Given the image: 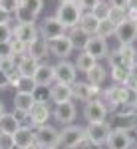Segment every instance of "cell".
Listing matches in <instances>:
<instances>
[{"label":"cell","mask_w":137,"mask_h":149,"mask_svg":"<svg viewBox=\"0 0 137 149\" xmlns=\"http://www.w3.org/2000/svg\"><path fill=\"white\" fill-rule=\"evenodd\" d=\"M81 14H83V10L80 8V4L78 2H70V4H60L58 6L56 18L64 24L66 30H72V28H76L80 24Z\"/></svg>","instance_id":"obj_1"},{"label":"cell","mask_w":137,"mask_h":149,"mask_svg":"<svg viewBox=\"0 0 137 149\" xmlns=\"http://www.w3.org/2000/svg\"><path fill=\"white\" fill-rule=\"evenodd\" d=\"M86 141V131L80 125H66L60 131V147L62 149H76Z\"/></svg>","instance_id":"obj_2"},{"label":"cell","mask_w":137,"mask_h":149,"mask_svg":"<svg viewBox=\"0 0 137 149\" xmlns=\"http://www.w3.org/2000/svg\"><path fill=\"white\" fill-rule=\"evenodd\" d=\"M86 131V139L91 145L102 147L103 143H107V137L111 133V123L107 121H99V123H88V127H83Z\"/></svg>","instance_id":"obj_3"},{"label":"cell","mask_w":137,"mask_h":149,"mask_svg":"<svg viewBox=\"0 0 137 149\" xmlns=\"http://www.w3.org/2000/svg\"><path fill=\"white\" fill-rule=\"evenodd\" d=\"M34 135H36V143L40 145V147H58V143H60V131H58L54 125H40L34 129Z\"/></svg>","instance_id":"obj_4"},{"label":"cell","mask_w":137,"mask_h":149,"mask_svg":"<svg viewBox=\"0 0 137 149\" xmlns=\"http://www.w3.org/2000/svg\"><path fill=\"white\" fill-rule=\"evenodd\" d=\"M38 34L46 40H54V38H60V36H66V28L56 16H46L40 24V28H38Z\"/></svg>","instance_id":"obj_5"},{"label":"cell","mask_w":137,"mask_h":149,"mask_svg":"<svg viewBox=\"0 0 137 149\" xmlns=\"http://www.w3.org/2000/svg\"><path fill=\"white\" fill-rule=\"evenodd\" d=\"M44 8V0H24L16 10V18L18 22H34V18L42 12Z\"/></svg>","instance_id":"obj_6"},{"label":"cell","mask_w":137,"mask_h":149,"mask_svg":"<svg viewBox=\"0 0 137 149\" xmlns=\"http://www.w3.org/2000/svg\"><path fill=\"white\" fill-rule=\"evenodd\" d=\"M76 76H78V70L76 66L68 62V60H60L56 66H54V80L58 84H66V86H72L76 81Z\"/></svg>","instance_id":"obj_7"},{"label":"cell","mask_w":137,"mask_h":149,"mask_svg":"<svg viewBox=\"0 0 137 149\" xmlns=\"http://www.w3.org/2000/svg\"><path fill=\"white\" fill-rule=\"evenodd\" d=\"M129 90L123 88V86H113V88H109V90H105V107L107 109H115L117 105H121V103H131L129 102Z\"/></svg>","instance_id":"obj_8"},{"label":"cell","mask_w":137,"mask_h":149,"mask_svg":"<svg viewBox=\"0 0 137 149\" xmlns=\"http://www.w3.org/2000/svg\"><path fill=\"white\" fill-rule=\"evenodd\" d=\"M107 111H109V109L105 107L103 102H99V100H91V102L86 103L83 117L88 119V123H99V121H105Z\"/></svg>","instance_id":"obj_9"},{"label":"cell","mask_w":137,"mask_h":149,"mask_svg":"<svg viewBox=\"0 0 137 149\" xmlns=\"http://www.w3.org/2000/svg\"><path fill=\"white\" fill-rule=\"evenodd\" d=\"M72 42H70L68 34L66 36H60V38H54V40H48V52L52 54V56L60 58V60H66V58L72 54Z\"/></svg>","instance_id":"obj_10"},{"label":"cell","mask_w":137,"mask_h":149,"mask_svg":"<svg viewBox=\"0 0 137 149\" xmlns=\"http://www.w3.org/2000/svg\"><path fill=\"white\" fill-rule=\"evenodd\" d=\"M12 34H14V38H16V40L24 42L26 46H28L30 42H34L36 38L40 36L34 22H18L14 28H12Z\"/></svg>","instance_id":"obj_11"},{"label":"cell","mask_w":137,"mask_h":149,"mask_svg":"<svg viewBox=\"0 0 137 149\" xmlns=\"http://www.w3.org/2000/svg\"><path fill=\"white\" fill-rule=\"evenodd\" d=\"M76 113H78V109H76V105H74L72 102L58 103L56 107L52 109L54 119L60 121V123H64V125H72V123H74V119H76Z\"/></svg>","instance_id":"obj_12"},{"label":"cell","mask_w":137,"mask_h":149,"mask_svg":"<svg viewBox=\"0 0 137 149\" xmlns=\"http://www.w3.org/2000/svg\"><path fill=\"white\" fill-rule=\"evenodd\" d=\"M115 38L119 40L121 46H131L133 42L137 40V26L135 22H121L119 26H115Z\"/></svg>","instance_id":"obj_13"},{"label":"cell","mask_w":137,"mask_h":149,"mask_svg":"<svg viewBox=\"0 0 137 149\" xmlns=\"http://www.w3.org/2000/svg\"><path fill=\"white\" fill-rule=\"evenodd\" d=\"M99 93V86H90L88 81H74L72 84V95L78 97L80 102H91Z\"/></svg>","instance_id":"obj_14"},{"label":"cell","mask_w":137,"mask_h":149,"mask_svg":"<svg viewBox=\"0 0 137 149\" xmlns=\"http://www.w3.org/2000/svg\"><path fill=\"white\" fill-rule=\"evenodd\" d=\"M131 133L125 129H111L107 137V149H131Z\"/></svg>","instance_id":"obj_15"},{"label":"cell","mask_w":137,"mask_h":149,"mask_svg":"<svg viewBox=\"0 0 137 149\" xmlns=\"http://www.w3.org/2000/svg\"><path fill=\"white\" fill-rule=\"evenodd\" d=\"M28 117H30L32 125H36V127L46 125V123H48V119L52 117V109H50V105H48L46 102H36L34 107L30 109Z\"/></svg>","instance_id":"obj_16"},{"label":"cell","mask_w":137,"mask_h":149,"mask_svg":"<svg viewBox=\"0 0 137 149\" xmlns=\"http://www.w3.org/2000/svg\"><path fill=\"white\" fill-rule=\"evenodd\" d=\"M83 52L90 54V56H93L95 60H102V58H107L109 48H107V42H105L103 38H99V36H90V40H88V44L83 48Z\"/></svg>","instance_id":"obj_17"},{"label":"cell","mask_w":137,"mask_h":149,"mask_svg":"<svg viewBox=\"0 0 137 149\" xmlns=\"http://www.w3.org/2000/svg\"><path fill=\"white\" fill-rule=\"evenodd\" d=\"M14 62H16V70H18V74L24 76V78H34L36 70L40 66V62L34 60L32 56H28V54H24L20 58H14Z\"/></svg>","instance_id":"obj_18"},{"label":"cell","mask_w":137,"mask_h":149,"mask_svg":"<svg viewBox=\"0 0 137 149\" xmlns=\"http://www.w3.org/2000/svg\"><path fill=\"white\" fill-rule=\"evenodd\" d=\"M48 95H50V100L56 103H64V102H72V86H66V84H54V86H50V90H48Z\"/></svg>","instance_id":"obj_19"},{"label":"cell","mask_w":137,"mask_h":149,"mask_svg":"<svg viewBox=\"0 0 137 149\" xmlns=\"http://www.w3.org/2000/svg\"><path fill=\"white\" fill-rule=\"evenodd\" d=\"M32 80H34V84L38 88H48V86H52V81H56L54 80V66H50V64H40Z\"/></svg>","instance_id":"obj_20"},{"label":"cell","mask_w":137,"mask_h":149,"mask_svg":"<svg viewBox=\"0 0 137 149\" xmlns=\"http://www.w3.org/2000/svg\"><path fill=\"white\" fill-rule=\"evenodd\" d=\"M36 102H38V100L34 97V93L16 92V95H14V109L20 111V113H24V115H28V113H30V109L34 107Z\"/></svg>","instance_id":"obj_21"},{"label":"cell","mask_w":137,"mask_h":149,"mask_svg":"<svg viewBox=\"0 0 137 149\" xmlns=\"http://www.w3.org/2000/svg\"><path fill=\"white\" fill-rule=\"evenodd\" d=\"M26 54L28 56H32L34 60H42V58L48 56V40L46 38H42V36H38L34 42H30L28 44V48H26Z\"/></svg>","instance_id":"obj_22"},{"label":"cell","mask_w":137,"mask_h":149,"mask_svg":"<svg viewBox=\"0 0 137 149\" xmlns=\"http://www.w3.org/2000/svg\"><path fill=\"white\" fill-rule=\"evenodd\" d=\"M14 143H16V147H20V149H26L28 145L36 143L34 129L32 127H26V125H20V129L14 133Z\"/></svg>","instance_id":"obj_23"},{"label":"cell","mask_w":137,"mask_h":149,"mask_svg":"<svg viewBox=\"0 0 137 149\" xmlns=\"http://www.w3.org/2000/svg\"><path fill=\"white\" fill-rule=\"evenodd\" d=\"M20 119L16 117L14 113H4L0 115V133H10V135H14L18 129H20Z\"/></svg>","instance_id":"obj_24"},{"label":"cell","mask_w":137,"mask_h":149,"mask_svg":"<svg viewBox=\"0 0 137 149\" xmlns=\"http://www.w3.org/2000/svg\"><path fill=\"white\" fill-rule=\"evenodd\" d=\"M97 18L91 14V12H83L80 18V24H78V28H81L83 32L88 36H95V30H97Z\"/></svg>","instance_id":"obj_25"},{"label":"cell","mask_w":137,"mask_h":149,"mask_svg":"<svg viewBox=\"0 0 137 149\" xmlns=\"http://www.w3.org/2000/svg\"><path fill=\"white\" fill-rule=\"evenodd\" d=\"M86 78H88V84H90V86H102L103 81H105V78H107V72H105L103 66L95 64V66L86 74Z\"/></svg>","instance_id":"obj_26"},{"label":"cell","mask_w":137,"mask_h":149,"mask_svg":"<svg viewBox=\"0 0 137 149\" xmlns=\"http://www.w3.org/2000/svg\"><path fill=\"white\" fill-rule=\"evenodd\" d=\"M68 38H70V42H72V46L78 48V50H83V48H86V44H88V40H90V36L86 34L81 28H78V26L70 30Z\"/></svg>","instance_id":"obj_27"},{"label":"cell","mask_w":137,"mask_h":149,"mask_svg":"<svg viewBox=\"0 0 137 149\" xmlns=\"http://www.w3.org/2000/svg\"><path fill=\"white\" fill-rule=\"evenodd\" d=\"M95 64H97V60H95L93 56L86 54V52H81L80 56H78V60H76V64H74V66H76V70H80L81 74H88Z\"/></svg>","instance_id":"obj_28"},{"label":"cell","mask_w":137,"mask_h":149,"mask_svg":"<svg viewBox=\"0 0 137 149\" xmlns=\"http://www.w3.org/2000/svg\"><path fill=\"white\" fill-rule=\"evenodd\" d=\"M95 36L99 38H109V36H115V24L111 20H99L97 22V30H95Z\"/></svg>","instance_id":"obj_29"},{"label":"cell","mask_w":137,"mask_h":149,"mask_svg":"<svg viewBox=\"0 0 137 149\" xmlns=\"http://www.w3.org/2000/svg\"><path fill=\"white\" fill-rule=\"evenodd\" d=\"M16 90L22 92V93H34L36 90H38V86L34 84L32 78H24V76H20V80H18V84H16Z\"/></svg>","instance_id":"obj_30"},{"label":"cell","mask_w":137,"mask_h":149,"mask_svg":"<svg viewBox=\"0 0 137 149\" xmlns=\"http://www.w3.org/2000/svg\"><path fill=\"white\" fill-rule=\"evenodd\" d=\"M117 52L123 56V60H125L127 66H131L133 62H137V50L133 48V44H131V46H121V44H119Z\"/></svg>","instance_id":"obj_31"},{"label":"cell","mask_w":137,"mask_h":149,"mask_svg":"<svg viewBox=\"0 0 137 149\" xmlns=\"http://www.w3.org/2000/svg\"><path fill=\"white\" fill-rule=\"evenodd\" d=\"M109 10H111V6H109L107 2H103V0H102V2L91 10V14H93L97 20H107V18H109Z\"/></svg>","instance_id":"obj_32"},{"label":"cell","mask_w":137,"mask_h":149,"mask_svg":"<svg viewBox=\"0 0 137 149\" xmlns=\"http://www.w3.org/2000/svg\"><path fill=\"white\" fill-rule=\"evenodd\" d=\"M127 78H129V68H111V80L117 86H123Z\"/></svg>","instance_id":"obj_33"},{"label":"cell","mask_w":137,"mask_h":149,"mask_svg":"<svg viewBox=\"0 0 137 149\" xmlns=\"http://www.w3.org/2000/svg\"><path fill=\"white\" fill-rule=\"evenodd\" d=\"M107 20H111L115 26H119L121 22H125V20H127V12L123 10V8H111V10H109V18H107Z\"/></svg>","instance_id":"obj_34"},{"label":"cell","mask_w":137,"mask_h":149,"mask_svg":"<svg viewBox=\"0 0 137 149\" xmlns=\"http://www.w3.org/2000/svg\"><path fill=\"white\" fill-rule=\"evenodd\" d=\"M10 48H12V58H20L26 54V44L24 42H20V40H16V38H12L10 40Z\"/></svg>","instance_id":"obj_35"},{"label":"cell","mask_w":137,"mask_h":149,"mask_svg":"<svg viewBox=\"0 0 137 149\" xmlns=\"http://www.w3.org/2000/svg\"><path fill=\"white\" fill-rule=\"evenodd\" d=\"M14 34H12V26L10 24H0V44H8Z\"/></svg>","instance_id":"obj_36"},{"label":"cell","mask_w":137,"mask_h":149,"mask_svg":"<svg viewBox=\"0 0 137 149\" xmlns=\"http://www.w3.org/2000/svg\"><path fill=\"white\" fill-rule=\"evenodd\" d=\"M16 143H14V135L10 133H0V149H14Z\"/></svg>","instance_id":"obj_37"},{"label":"cell","mask_w":137,"mask_h":149,"mask_svg":"<svg viewBox=\"0 0 137 149\" xmlns=\"http://www.w3.org/2000/svg\"><path fill=\"white\" fill-rule=\"evenodd\" d=\"M16 70V62H14V58H4V60H0V72H4V74H12Z\"/></svg>","instance_id":"obj_38"},{"label":"cell","mask_w":137,"mask_h":149,"mask_svg":"<svg viewBox=\"0 0 137 149\" xmlns=\"http://www.w3.org/2000/svg\"><path fill=\"white\" fill-rule=\"evenodd\" d=\"M18 6H20L18 0H0V8L6 10V12H10V14H16Z\"/></svg>","instance_id":"obj_39"},{"label":"cell","mask_w":137,"mask_h":149,"mask_svg":"<svg viewBox=\"0 0 137 149\" xmlns=\"http://www.w3.org/2000/svg\"><path fill=\"white\" fill-rule=\"evenodd\" d=\"M99 2H102V0H78V4H80V8L83 12H91Z\"/></svg>","instance_id":"obj_40"},{"label":"cell","mask_w":137,"mask_h":149,"mask_svg":"<svg viewBox=\"0 0 137 149\" xmlns=\"http://www.w3.org/2000/svg\"><path fill=\"white\" fill-rule=\"evenodd\" d=\"M4 58H12L10 42H8V44H0V60H4Z\"/></svg>","instance_id":"obj_41"},{"label":"cell","mask_w":137,"mask_h":149,"mask_svg":"<svg viewBox=\"0 0 137 149\" xmlns=\"http://www.w3.org/2000/svg\"><path fill=\"white\" fill-rule=\"evenodd\" d=\"M127 2H129V0H109L107 4H109L111 8H123V10H127Z\"/></svg>","instance_id":"obj_42"},{"label":"cell","mask_w":137,"mask_h":149,"mask_svg":"<svg viewBox=\"0 0 137 149\" xmlns=\"http://www.w3.org/2000/svg\"><path fill=\"white\" fill-rule=\"evenodd\" d=\"M12 16H14V14H10V12H6V10L0 8V24H10Z\"/></svg>","instance_id":"obj_43"},{"label":"cell","mask_w":137,"mask_h":149,"mask_svg":"<svg viewBox=\"0 0 137 149\" xmlns=\"http://www.w3.org/2000/svg\"><path fill=\"white\" fill-rule=\"evenodd\" d=\"M8 86H10V81H8V74L0 72V90H4V88H8Z\"/></svg>","instance_id":"obj_44"},{"label":"cell","mask_w":137,"mask_h":149,"mask_svg":"<svg viewBox=\"0 0 137 149\" xmlns=\"http://www.w3.org/2000/svg\"><path fill=\"white\" fill-rule=\"evenodd\" d=\"M127 20L129 22H137V10H131V8H127Z\"/></svg>","instance_id":"obj_45"},{"label":"cell","mask_w":137,"mask_h":149,"mask_svg":"<svg viewBox=\"0 0 137 149\" xmlns=\"http://www.w3.org/2000/svg\"><path fill=\"white\" fill-rule=\"evenodd\" d=\"M129 76H131V78H135V80H137V62H133V64L129 66Z\"/></svg>","instance_id":"obj_46"},{"label":"cell","mask_w":137,"mask_h":149,"mask_svg":"<svg viewBox=\"0 0 137 149\" xmlns=\"http://www.w3.org/2000/svg\"><path fill=\"white\" fill-rule=\"evenodd\" d=\"M127 8H131V10H137V0H129V2H127Z\"/></svg>","instance_id":"obj_47"},{"label":"cell","mask_w":137,"mask_h":149,"mask_svg":"<svg viewBox=\"0 0 137 149\" xmlns=\"http://www.w3.org/2000/svg\"><path fill=\"white\" fill-rule=\"evenodd\" d=\"M26 149H44V147H40L38 143H32V145H28V147H26Z\"/></svg>","instance_id":"obj_48"},{"label":"cell","mask_w":137,"mask_h":149,"mask_svg":"<svg viewBox=\"0 0 137 149\" xmlns=\"http://www.w3.org/2000/svg\"><path fill=\"white\" fill-rule=\"evenodd\" d=\"M70 2H78V0H60V4H70Z\"/></svg>","instance_id":"obj_49"},{"label":"cell","mask_w":137,"mask_h":149,"mask_svg":"<svg viewBox=\"0 0 137 149\" xmlns=\"http://www.w3.org/2000/svg\"><path fill=\"white\" fill-rule=\"evenodd\" d=\"M4 113V105H2V102H0V115Z\"/></svg>","instance_id":"obj_50"},{"label":"cell","mask_w":137,"mask_h":149,"mask_svg":"<svg viewBox=\"0 0 137 149\" xmlns=\"http://www.w3.org/2000/svg\"><path fill=\"white\" fill-rule=\"evenodd\" d=\"M133 93H135V102H133V103H135V105H137V90H135V92H133Z\"/></svg>","instance_id":"obj_51"},{"label":"cell","mask_w":137,"mask_h":149,"mask_svg":"<svg viewBox=\"0 0 137 149\" xmlns=\"http://www.w3.org/2000/svg\"><path fill=\"white\" fill-rule=\"evenodd\" d=\"M48 149H58V147H48Z\"/></svg>","instance_id":"obj_52"},{"label":"cell","mask_w":137,"mask_h":149,"mask_svg":"<svg viewBox=\"0 0 137 149\" xmlns=\"http://www.w3.org/2000/svg\"><path fill=\"white\" fill-rule=\"evenodd\" d=\"M18 2H20V4H22V2H24V0H18Z\"/></svg>","instance_id":"obj_53"},{"label":"cell","mask_w":137,"mask_h":149,"mask_svg":"<svg viewBox=\"0 0 137 149\" xmlns=\"http://www.w3.org/2000/svg\"><path fill=\"white\" fill-rule=\"evenodd\" d=\"M135 137H137V131H135Z\"/></svg>","instance_id":"obj_54"},{"label":"cell","mask_w":137,"mask_h":149,"mask_svg":"<svg viewBox=\"0 0 137 149\" xmlns=\"http://www.w3.org/2000/svg\"><path fill=\"white\" fill-rule=\"evenodd\" d=\"M135 26H137V22H135Z\"/></svg>","instance_id":"obj_55"}]
</instances>
